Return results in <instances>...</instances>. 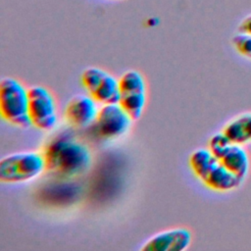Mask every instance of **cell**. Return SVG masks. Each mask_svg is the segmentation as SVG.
<instances>
[{
    "label": "cell",
    "instance_id": "6",
    "mask_svg": "<svg viewBox=\"0 0 251 251\" xmlns=\"http://www.w3.org/2000/svg\"><path fill=\"white\" fill-rule=\"evenodd\" d=\"M119 104L135 121L138 120L146 104V83L143 75L135 70L125 72L119 78Z\"/></svg>",
    "mask_w": 251,
    "mask_h": 251
},
{
    "label": "cell",
    "instance_id": "5",
    "mask_svg": "<svg viewBox=\"0 0 251 251\" xmlns=\"http://www.w3.org/2000/svg\"><path fill=\"white\" fill-rule=\"evenodd\" d=\"M208 148L230 173L244 180L249 172L250 160L242 145L231 142L221 131L210 138Z\"/></svg>",
    "mask_w": 251,
    "mask_h": 251
},
{
    "label": "cell",
    "instance_id": "1",
    "mask_svg": "<svg viewBox=\"0 0 251 251\" xmlns=\"http://www.w3.org/2000/svg\"><path fill=\"white\" fill-rule=\"evenodd\" d=\"M42 154L46 171L61 177H74L85 173L92 160L88 147L71 129L54 134L46 142Z\"/></svg>",
    "mask_w": 251,
    "mask_h": 251
},
{
    "label": "cell",
    "instance_id": "15",
    "mask_svg": "<svg viewBox=\"0 0 251 251\" xmlns=\"http://www.w3.org/2000/svg\"><path fill=\"white\" fill-rule=\"evenodd\" d=\"M249 59H250V60H251V56H250V58H249Z\"/></svg>",
    "mask_w": 251,
    "mask_h": 251
},
{
    "label": "cell",
    "instance_id": "14",
    "mask_svg": "<svg viewBox=\"0 0 251 251\" xmlns=\"http://www.w3.org/2000/svg\"><path fill=\"white\" fill-rule=\"evenodd\" d=\"M112 1H126V0H112Z\"/></svg>",
    "mask_w": 251,
    "mask_h": 251
},
{
    "label": "cell",
    "instance_id": "11",
    "mask_svg": "<svg viewBox=\"0 0 251 251\" xmlns=\"http://www.w3.org/2000/svg\"><path fill=\"white\" fill-rule=\"evenodd\" d=\"M97 101L89 94L73 96L66 107L65 115L70 125L76 127H86L95 123L98 115Z\"/></svg>",
    "mask_w": 251,
    "mask_h": 251
},
{
    "label": "cell",
    "instance_id": "7",
    "mask_svg": "<svg viewBox=\"0 0 251 251\" xmlns=\"http://www.w3.org/2000/svg\"><path fill=\"white\" fill-rule=\"evenodd\" d=\"M81 83L87 93L98 103L114 104L120 100V83L113 75L107 71L88 67L81 74Z\"/></svg>",
    "mask_w": 251,
    "mask_h": 251
},
{
    "label": "cell",
    "instance_id": "2",
    "mask_svg": "<svg viewBox=\"0 0 251 251\" xmlns=\"http://www.w3.org/2000/svg\"><path fill=\"white\" fill-rule=\"evenodd\" d=\"M194 175L210 189L226 192L237 188L243 181L230 173L215 155L206 148H198L189 157Z\"/></svg>",
    "mask_w": 251,
    "mask_h": 251
},
{
    "label": "cell",
    "instance_id": "9",
    "mask_svg": "<svg viewBox=\"0 0 251 251\" xmlns=\"http://www.w3.org/2000/svg\"><path fill=\"white\" fill-rule=\"evenodd\" d=\"M133 120L119 103L104 104L98 111L95 126L98 134L107 139L125 135Z\"/></svg>",
    "mask_w": 251,
    "mask_h": 251
},
{
    "label": "cell",
    "instance_id": "13",
    "mask_svg": "<svg viewBox=\"0 0 251 251\" xmlns=\"http://www.w3.org/2000/svg\"><path fill=\"white\" fill-rule=\"evenodd\" d=\"M237 32L251 35V15L245 17L237 26Z\"/></svg>",
    "mask_w": 251,
    "mask_h": 251
},
{
    "label": "cell",
    "instance_id": "4",
    "mask_svg": "<svg viewBox=\"0 0 251 251\" xmlns=\"http://www.w3.org/2000/svg\"><path fill=\"white\" fill-rule=\"evenodd\" d=\"M46 171L44 156L39 152L26 151L13 153L0 161L2 182L19 183L31 180Z\"/></svg>",
    "mask_w": 251,
    "mask_h": 251
},
{
    "label": "cell",
    "instance_id": "12",
    "mask_svg": "<svg viewBox=\"0 0 251 251\" xmlns=\"http://www.w3.org/2000/svg\"><path fill=\"white\" fill-rule=\"evenodd\" d=\"M222 132L233 143L245 145L251 143V112H245L228 121Z\"/></svg>",
    "mask_w": 251,
    "mask_h": 251
},
{
    "label": "cell",
    "instance_id": "10",
    "mask_svg": "<svg viewBox=\"0 0 251 251\" xmlns=\"http://www.w3.org/2000/svg\"><path fill=\"white\" fill-rule=\"evenodd\" d=\"M192 240L191 232L184 227H175L160 231L149 238L141 250L144 251H183Z\"/></svg>",
    "mask_w": 251,
    "mask_h": 251
},
{
    "label": "cell",
    "instance_id": "3",
    "mask_svg": "<svg viewBox=\"0 0 251 251\" xmlns=\"http://www.w3.org/2000/svg\"><path fill=\"white\" fill-rule=\"evenodd\" d=\"M0 113L13 126L22 128L32 126L28 113V89L14 77H3L0 81Z\"/></svg>",
    "mask_w": 251,
    "mask_h": 251
},
{
    "label": "cell",
    "instance_id": "8",
    "mask_svg": "<svg viewBox=\"0 0 251 251\" xmlns=\"http://www.w3.org/2000/svg\"><path fill=\"white\" fill-rule=\"evenodd\" d=\"M28 113L32 126L42 130H51L57 125L55 100L48 89L41 85L28 88Z\"/></svg>",
    "mask_w": 251,
    "mask_h": 251
}]
</instances>
